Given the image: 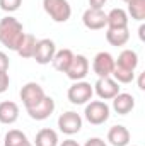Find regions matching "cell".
Returning <instances> with one entry per match:
<instances>
[{"mask_svg":"<svg viewBox=\"0 0 145 146\" xmlns=\"http://www.w3.org/2000/svg\"><path fill=\"white\" fill-rule=\"evenodd\" d=\"M24 34V27L15 17H3L0 21V42L7 49L17 51Z\"/></svg>","mask_w":145,"mask_h":146,"instance_id":"6da1fadb","label":"cell"},{"mask_svg":"<svg viewBox=\"0 0 145 146\" xmlns=\"http://www.w3.org/2000/svg\"><path fill=\"white\" fill-rule=\"evenodd\" d=\"M43 9L55 22H67L72 15L68 0H43Z\"/></svg>","mask_w":145,"mask_h":146,"instance_id":"7a4b0ae2","label":"cell"},{"mask_svg":"<svg viewBox=\"0 0 145 146\" xmlns=\"http://www.w3.org/2000/svg\"><path fill=\"white\" fill-rule=\"evenodd\" d=\"M84 114L91 124L99 126V124H104L109 119V106L103 100H92L91 104L85 106Z\"/></svg>","mask_w":145,"mask_h":146,"instance_id":"3957f363","label":"cell"},{"mask_svg":"<svg viewBox=\"0 0 145 146\" xmlns=\"http://www.w3.org/2000/svg\"><path fill=\"white\" fill-rule=\"evenodd\" d=\"M92 94H94V88L91 83L87 82H75L72 87L68 88L67 92V97L68 100L75 104V106H82V104H87L91 99H92Z\"/></svg>","mask_w":145,"mask_h":146,"instance_id":"277c9868","label":"cell"},{"mask_svg":"<svg viewBox=\"0 0 145 146\" xmlns=\"http://www.w3.org/2000/svg\"><path fill=\"white\" fill-rule=\"evenodd\" d=\"M44 95L46 94H44L43 87L39 83H36V82H29V83H26L21 88V100H22V104H24L26 109L34 107L38 102H41L44 99Z\"/></svg>","mask_w":145,"mask_h":146,"instance_id":"5b68a950","label":"cell"},{"mask_svg":"<svg viewBox=\"0 0 145 146\" xmlns=\"http://www.w3.org/2000/svg\"><path fill=\"white\" fill-rule=\"evenodd\" d=\"M82 22L91 31H99L108 24V15L103 9H87L82 15Z\"/></svg>","mask_w":145,"mask_h":146,"instance_id":"8992f818","label":"cell"},{"mask_svg":"<svg viewBox=\"0 0 145 146\" xmlns=\"http://www.w3.org/2000/svg\"><path fill=\"white\" fill-rule=\"evenodd\" d=\"M94 92L99 95V99L103 100H113L118 94H119V85L116 80H113L111 76L99 78L94 85Z\"/></svg>","mask_w":145,"mask_h":146,"instance_id":"52a82bcc","label":"cell"},{"mask_svg":"<svg viewBox=\"0 0 145 146\" xmlns=\"http://www.w3.org/2000/svg\"><path fill=\"white\" fill-rule=\"evenodd\" d=\"M58 127L63 134H68V136L77 134L82 127V117L77 112L68 110V112H65L58 117Z\"/></svg>","mask_w":145,"mask_h":146,"instance_id":"ba28073f","label":"cell"},{"mask_svg":"<svg viewBox=\"0 0 145 146\" xmlns=\"http://www.w3.org/2000/svg\"><path fill=\"white\" fill-rule=\"evenodd\" d=\"M92 70H94V73L99 78L111 76V73L114 70V58L109 53H106V51L97 53L94 56V61H92Z\"/></svg>","mask_w":145,"mask_h":146,"instance_id":"9c48e42d","label":"cell"},{"mask_svg":"<svg viewBox=\"0 0 145 146\" xmlns=\"http://www.w3.org/2000/svg\"><path fill=\"white\" fill-rule=\"evenodd\" d=\"M55 53H56V46L51 39H39L36 42V49H34L33 58L39 65H48L53 60Z\"/></svg>","mask_w":145,"mask_h":146,"instance_id":"30bf717a","label":"cell"},{"mask_svg":"<svg viewBox=\"0 0 145 146\" xmlns=\"http://www.w3.org/2000/svg\"><path fill=\"white\" fill-rule=\"evenodd\" d=\"M67 76L73 82H80L87 76L89 73V60L84 54H73V60L67 70Z\"/></svg>","mask_w":145,"mask_h":146,"instance_id":"8fae6325","label":"cell"},{"mask_svg":"<svg viewBox=\"0 0 145 146\" xmlns=\"http://www.w3.org/2000/svg\"><path fill=\"white\" fill-rule=\"evenodd\" d=\"M26 110H28V114H29L31 119H34V121H44V119H48L55 112V100L51 97L44 95V99L41 102H38L34 107H29V109H26Z\"/></svg>","mask_w":145,"mask_h":146,"instance_id":"7c38bea8","label":"cell"},{"mask_svg":"<svg viewBox=\"0 0 145 146\" xmlns=\"http://www.w3.org/2000/svg\"><path fill=\"white\" fill-rule=\"evenodd\" d=\"M135 107V99H133V95H130V94H118L114 99H113V109L116 110V114H119V115H126V114H130L132 110Z\"/></svg>","mask_w":145,"mask_h":146,"instance_id":"4fadbf2b","label":"cell"},{"mask_svg":"<svg viewBox=\"0 0 145 146\" xmlns=\"http://www.w3.org/2000/svg\"><path fill=\"white\" fill-rule=\"evenodd\" d=\"M19 119V106L12 100L0 102V122L2 124H14Z\"/></svg>","mask_w":145,"mask_h":146,"instance_id":"5bb4252c","label":"cell"},{"mask_svg":"<svg viewBox=\"0 0 145 146\" xmlns=\"http://www.w3.org/2000/svg\"><path fill=\"white\" fill-rule=\"evenodd\" d=\"M108 141L113 146H128L130 131L125 126H113L108 133Z\"/></svg>","mask_w":145,"mask_h":146,"instance_id":"9a60e30c","label":"cell"},{"mask_svg":"<svg viewBox=\"0 0 145 146\" xmlns=\"http://www.w3.org/2000/svg\"><path fill=\"white\" fill-rule=\"evenodd\" d=\"M72 60H73L72 49H60V51H56V53H55V56H53L51 63H53L55 70L65 73L67 70H68V66H70Z\"/></svg>","mask_w":145,"mask_h":146,"instance_id":"2e32d148","label":"cell"},{"mask_svg":"<svg viewBox=\"0 0 145 146\" xmlns=\"http://www.w3.org/2000/svg\"><path fill=\"white\" fill-rule=\"evenodd\" d=\"M108 15V27L113 29H121V27H128V14L123 9H113Z\"/></svg>","mask_w":145,"mask_h":146,"instance_id":"e0dca14e","label":"cell"},{"mask_svg":"<svg viewBox=\"0 0 145 146\" xmlns=\"http://www.w3.org/2000/svg\"><path fill=\"white\" fill-rule=\"evenodd\" d=\"M106 39L111 46H125L130 39V33H128V27H121V29H113L108 27L106 31Z\"/></svg>","mask_w":145,"mask_h":146,"instance_id":"ac0fdd59","label":"cell"},{"mask_svg":"<svg viewBox=\"0 0 145 146\" xmlns=\"http://www.w3.org/2000/svg\"><path fill=\"white\" fill-rule=\"evenodd\" d=\"M114 63L118 66H123L126 70L135 72V68L138 66V54L135 51H132V49H125V51L119 53V56H118V60H114Z\"/></svg>","mask_w":145,"mask_h":146,"instance_id":"d6986e66","label":"cell"},{"mask_svg":"<svg viewBox=\"0 0 145 146\" xmlns=\"http://www.w3.org/2000/svg\"><path fill=\"white\" fill-rule=\"evenodd\" d=\"M34 146H58V134L53 129L44 127L38 131L36 138H34Z\"/></svg>","mask_w":145,"mask_h":146,"instance_id":"ffe728a7","label":"cell"},{"mask_svg":"<svg viewBox=\"0 0 145 146\" xmlns=\"http://www.w3.org/2000/svg\"><path fill=\"white\" fill-rule=\"evenodd\" d=\"M36 37L33 34H24L19 48H17V53L21 58H33L34 54V49H36Z\"/></svg>","mask_w":145,"mask_h":146,"instance_id":"44dd1931","label":"cell"},{"mask_svg":"<svg viewBox=\"0 0 145 146\" xmlns=\"http://www.w3.org/2000/svg\"><path fill=\"white\" fill-rule=\"evenodd\" d=\"M5 146H33L29 143L28 136L19 131V129H10L7 134H5V141H3Z\"/></svg>","mask_w":145,"mask_h":146,"instance_id":"7402d4cb","label":"cell"},{"mask_svg":"<svg viewBox=\"0 0 145 146\" xmlns=\"http://www.w3.org/2000/svg\"><path fill=\"white\" fill-rule=\"evenodd\" d=\"M132 19L144 21L145 19V0H130L128 2V12Z\"/></svg>","mask_w":145,"mask_h":146,"instance_id":"603a6c76","label":"cell"},{"mask_svg":"<svg viewBox=\"0 0 145 146\" xmlns=\"http://www.w3.org/2000/svg\"><path fill=\"white\" fill-rule=\"evenodd\" d=\"M111 75L114 76V80H116L118 83H130V82H133V78H135L133 70H126V68H123V66H118L116 63H114V70H113Z\"/></svg>","mask_w":145,"mask_h":146,"instance_id":"cb8c5ba5","label":"cell"},{"mask_svg":"<svg viewBox=\"0 0 145 146\" xmlns=\"http://www.w3.org/2000/svg\"><path fill=\"white\" fill-rule=\"evenodd\" d=\"M22 0H0V9L5 12H15L21 7Z\"/></svg>","mask_w":145,"mask_h":146,"instance_id":"d4e9b609","label":"cell"},{"mask_svg":"<svg viewBox=\"0 0 145 146\" xmlns=\"http://www.w3.org/2000/svg\"><path fill=\"white\" fill-rule=\"evenodd\" d=\"M9 75L7 72H0V94H3L7 88H9Z\"/></svg>","mask_w":145,"mask_h":146,"instance_id":"484cf974","label":"cell"},{"mask_svg":"<svg viewBox=\"0 0 145 146\" xmlns=\"http://www.w3.org/2000/svg\"><path fill=\"white\" fill-rule=\"evenodd\" d=\"M9 65H10L9 56L0 51V72H7V70H9Z\"/></svg>","mask_w":145,"mask_h":146,"instance_id":"4316f807","label":"cell"},{"mask_svg":"<svg viewBox=\"0 0 145 146\" xmlns=\"http://www.w3.org/2000/svg\"><path fill=\"white\" fill-rule=\"evenodd\" d=\"M84 146H108L101 138H91V139H87L85 141V145Z\"/></svg>","mask_w":145,"mask_h":146,"instance_id":"83f0119b","label":"cell"},{"mask_svg":"<svg viewBox=\"0 0 145 146\" xmlns=\"http://www.w3.org/2000/svg\"><path fill=\"white\" fill-rule=\"evenodd\" d=\"M144 80H145V75H144V73H140V76H138V88H140V90H145Z\"/></svg>","mask_w":145,"mask_h":146,"instance_id":"f1b7e54d","label":"cell"},{"mask_svg":"<svg viewBox=\"0 0 145 146\" xmlns=\"http://www.w3.org/2000/svg\"><path fill=\"white\" fill-rule=\"evenodd\" d=\"M60 146H80V145H79L77 141H73V139H65Z\"/></svg>","mask_w":145,"mask_h":146,"instance_id":"f546056e","label":"cell"},{"mask_svg":"<svg viewBox=\"0 0 145 146\" xmlns=\"http://www.w3.org/2000/svg\"><path fill=\"white\" fill-rule=\"evenodd\" d=\"M144 33H145V26L142 24V26H140V29H138V36H140V39H142V41L145 39V34H144Z\"/></svg>","mask_w":145,"mask_h":146,"instance_id":"4dcf8cb0","label":"cell"},{"mask_svg":"<svg viewBox=\"0 0 145 146\" xmlns=\"http://www.w3.org/2000/svg\"><path fill=\"white\" fill-rule=\"evenodd\" d=\"M123 2H126V3H128V2H130V0H123Z\"/></svg>","mask_w":145,"mask_h":146,"instance_id":"1f68e13d","label":"cell"}]
</instances>
